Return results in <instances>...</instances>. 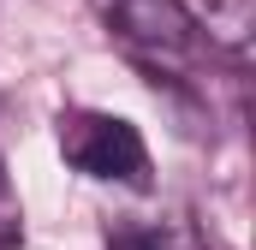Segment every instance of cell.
Here are the masks:
<instances>
[{
	"label": "cell",
	"mask_w": 256,
	"mask_h": 250,
	"mask_svg": "<svg viewBox=\"0 0 256 250\" xmlns=\"http://www.w3.org/2000/svg\"><path fill=\"white\" fill-rule=\"evenodd\" d=\"M102 12H108L114 42L143 72H161V78H179L202 42L185 0H102Z\"/></svg>",
	"instance_id": "cell-2"
},
{
	"label": "cell",
	"mask_w": 256,
	"mask_h": 250,
	"mask_svg": "<svg viewBox=\"0 0 256 250\" xmlns=\"http://www.w3.org/2000/svg\"><path fill=\"white\" fill-rule=\"evenodd\" d=\"M60 155H66V167H78L84 179L131 185V190L149 185V143L120 114H96V108L60 114Z\"/></svg>",
	"instance_id": "cell-1"
},
{
	"label": "cell",
	"mask_w": 256,
	"mask_h": 250,
	"mask_svg": "<svg viewBox=\"0 0 256 250\" xmlns=\"http://www.w3.org/2000/svg\"><path fill=\"white\" fill-rule=\"evenodd\" d=\"M108 250H208V244L196 238L191 220L155 214V220H114L108 226Z\"/></svg>",
	"instance_id": "cell-3"
},
{
	"label": "cell",
	"mask_w": 256,
	"mask_h": 250,
	"mask_svg": "<svg viewBox=\"0 0 256 250\" xmlns=\"http://www.w3.org/2000/svg\"><path fill=\"white\" fill-rule=\"evenodd\" d=\"M0 250H24V202L6 173V155H0Z\"/></svg>",
	"instance_id": "cell-5"
},
{
	"label": "cell",
	"mask_w": 256,
	"mask_h": 250,
	"mask_svg": "<svg viewBox=\"0 0 256 250\" xmlns=\"http://www.w3.org/2000/svg\"><path fill=\"white\" fill-rule=\"evenodd\" d=\"M191 18H196V36H208L232 54L250 42V0H202V12H191Z\"/></svg>",
	"instance_id": "cell-4"
}]
</instances>
